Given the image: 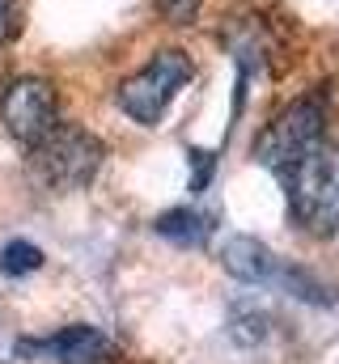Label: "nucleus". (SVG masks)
<instances>
[{
  "instance_id": "nucleus-7",
  "label": "nucleus",
  "mask_w": 339,
  "mask_h": 364,
  "mask_svg": "<svg viewBox=\"0 0 339 364\" xmlns=\"http://www.w3.org/2000/svg\"><path fill=\"white\" fill-rule=\"evenodd\" d=\"M17 352L34 364H102L110 356V339L98 326H64L47 339L17 343Z\"/></svg>"
},
{
  "instance_id": "nucleus-5",
  "label": "nucleus",
  "mask_w": 339,
  "mask_h": 364,
  "mask_svg": "<svg viewBox=\"0 0 339 364\" xmlns=\"http://www.w3.org/2000/svg\"><path fill=\"white\" fill-rule=\"evenodd\" d=\"M221 267L234 275V279H242V284H271V288L293 292V296L314 301V305H331V301H335L327 284H318L310 272L293 267L288 259H280L276 250H267V246L254 242V237H234V242H225Z\"/></svg>"
},
{
  "instance_id": "nucleus-1",
  "label": "nucleus",
  "mask_w": 339,
  "mask_h": 364,
  "mask_svg": "<svg viewBox=\"0 0 339 364\" xmlns=\"http://www.w3.org/2000/svg\"><path fill=\"white\" fill-rule=\"evenodd\" d=\"M106 161V144L77 123H56L30 144V170L51 191H81Z\"/></svg>"
},
{
  "instance_id": "nucleus-2",
  "label": "nucleus",
  "mask_w": 339,
  "mask_h": 364,
  "mask_svg": "<svg viewBox=\"0 0 339 364\" xmlns=\"http://www.w3.org/2000/svg\"><path fill=\"white\" fill-rule=\"evenodd\" d=\"M288 186L293 220L318 237L339 229V144H318L306 153L288 174H280Z\"/></svg>"
},
{
  "instance_id": "nucleus-12",
  "label": "nucleus",
  "mask_w": 339,
  "mask_h": 364,
  "mask_svg": "<svg viewBox=\"0 0 339 364\" xmlns=\"http://www.w3.org/2000/svg\"><path fill=\"white\" fill-rule=\"evenodd\" d=\"M17 34V0H0V47Z\"/></svg>"
},
{
  "instance_id": "nucleus-6",
  "label": "nucleus",
  "mask_w": 339,
  "mask_h": 364,
  "mask_svg": "<svg viewBox=\"0 0 339 364\" xmlns=\"http://www.w3.org/2000/svg\"><path fill=\"white\" fill-rule=\"evenodd\" d=\"M0 123L13 140H21L26 149L47 136L60 123V102H56V85L43 77H17L9 90L0 93Z\"/></svg>"
},
{
  "instance_id": "nucleus-3",
  "label": "nucleus",
  "mask_w": 339,
  "mask_h": 364,
  "mask_svg": "<svg viewBox=\"0 0 339 364\" xmlns=\"http://www.w3.org/2000/svg\"><path fill=\"white\" fill-rule=\"evenodd\" d=\"M327 136V102L323 93L293 97L254 140V161L271 174H288L306 153H314Z\"/></svg>"
},
{
  "instance_id": "nucleus-10",
  "label": "nucleus",
  "mask_w": 339,
  "mask_h": 364,
  "mask_svg": "<svg viewBox=\"0 0 339 364\" xmlns=\"http://www.w3.org/2000/svg\"><path fill=\"white\" fill-rule=\"evenodd\" d=\"M204 0H157V17L166 26H195Z\"/></svg>"
},
{
  "instance_id": "nucleus-11",
  "label": "nucleus",
  "mask_w": 339,
  "mask_h": 364,
  "mask_svg": "<svg viewBox=\"0 0 339 364\" xmlns=\"http://www.w3.org/2000/svg\"><path fill=\"white\" fill-rule=\"evenodd\" d=\"M187 157H191V191L199 195V191H204V186L212 182V170H217V157H212V153H199V149H191Z\"/></svg>"
},
{
  "instance_id": "nucleus-4",
  "label": "nucleus",
  "mask_w": 339,
  "mask_h": 364,
  "mask_svg": "<svg viewBox=\"0 0 339 364\" xmlns=\"http://www.w3.org/2000/svg\"><path fill=\"white\" fill-rule=\"evenodd\" d=\"M191 77H195L191 55L178 51V47H166V51H157L136 77H127V81L119 85L115 102H119V110H123L127 119H136L140 127H157L162 114H166V106L174 102V93L182 90Z\"/></svg>"
},
{
  "instance_id": "nucleus-8",
  "label": "nucleus",
  "mask_w": 339,
  "mask_h": 364,
  "mask_svg": "<svg viewBox=\"0 0 339 364\" xmlns=\"http://www.w3.org/2000/svg\"><path fill=\"white\" fill-rule=\"evenodd\" d=\"M157 237H166L174 246H187V250H199L212 242V216L195 212V208H170L153 220Z\"/></svg>"
},
{
  "instance_id": "nucleus-9",
  "label": "nucleus",
  "mask_w": 339,
  "mask_h": 364,
  "mask_svg": "<svg viewBox=\"0 0 339 364\" xmlns=\"http://www.w3.org/2000/svg\"><path fill=\"white\" fill-rule=\"evenodd\" d=\"M43 267V250L34 246V242H9L4 250H0V272L4 275H30Z\"/></svg>"
}]
</instances>
